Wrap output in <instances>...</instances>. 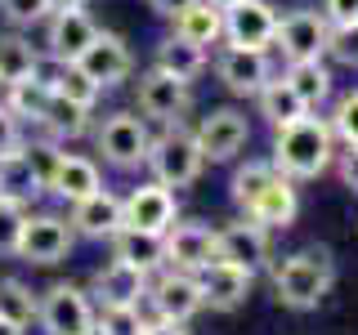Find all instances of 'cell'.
<instances>
[{"mask_svg": "<svg viewBox=\"0 0 358 335\" xmlns=\"http://www.w3.org/2000/svg\"><path fill=\"white\" fill-rule=\"evenodd\" d=\"M336 161V134H331V121L327 117H313L305 112L300 121L278 130L273 139V165L278 174L287 179H318L327 174Z\"/></svg>", "mask_w": 358, "mask_h": 335, "instance_id": "1", "label": "cell"}, {"mask_svg": "<svg viewBox=\"0 0 358 335\" xmlns=\"http://www.w3.org/2000/svg\"><path fill=\"white\" fill-rule=\"evenodd\" d=\"M331 282H336V260H331L327 246H309V251H296L282 264H273V290L296 313L318 308L327 299Z\"/></svg>", "mask_w": 358, "mask_h": 335, "instance_id": "2", "label": "cell"}, {"mask_svg": "<svg viewBox=\"0 0 358 335\" xmlns=\"http://www.w3.org/2000/svg\"><path fill=\"white\" fill-rule=\"evenodd\" d=\"M143 165L152 170L157 184H166L171 193H179V188H193V184H197L206 156H201V148H197V134L184 130V126L175 121V126H166V130L152 139L148 161H143Z\"/></svg>", "mask_w": 358, "mask_h": 335, "instance_id": "3", "label": "cell"}, {"mask_svg": "<svg viewBox=\"0 0 358 335\" xmlns=\"http://www.w3.org/2000/svg\"><path fill=\"white\" fill-rule=\"evenodd\" d=\"M94 318H99L94 299L72 282H54L36 299V327L45 335H90L94 331Z\"/></svg>", "mask_w": 358, "mask_h": 335, "instance_id": "4", "label": "cell"}, {"mask_svg": "<svg viewBox=\"0 0 358 335\" xmlns=\"http://www.w3.org/2000/svg\"><path fill=\"white\" fill-rule=\"evenodd\" d=\"M72 246H76V232H72L67 219H59V215H27L22 219L14 255L22 264L50 268V264H63L67 255H72Z\"/></svg>", "mask_w": 358, "mask_h": 335, "instance_id": "5", "label": "cell"}, {"mask_svg": "<svg viewBox=\"0 0 358 335\" xmlns=\"http://www.w3.org/2000/svg\"><path fill=\"white\" fill-rule=\"evenodd\" d=\"M152 148V134L134 112H112V117L99 126V152L112 170H139L148 161Z\"/></svg>", "mask_w": 358, "mask_h": 335, "instance_id": "6", "label": "cell"}, {"mask_svg": "<svg viewBox=\"0 0 358 335\" xmlns=\"http://www.w3.org/2000/svg\"><path fill=\"white\" fill-rule=\"evenodd\" d=\"M327 36H331V22L318 9H291L287 18H278L273 45L282 50L287 63H305V59H322L327 54Z\"/></svg>", "mask_w": 358, "mask_h": 335, "instance_id": "7", "label": "cell"}, {"mask_svg": "<svg viewBox=\"0 0 358 335\" xmlns=\"http://www.w3.org/2000/svg\"><path fill=\"white\" fill-rule=\"evenodd\" d=\"M72 63L81 67L99 89H117L134 72V54H130V45L121 40L117 31H94V40H90Z\"/></svg>", "mask_w": 358, "mask_h": 335, "instance_id": "8", "label": "cell"}, {"mask_svg": "<svg viewBox=\"0 0 358 335\" xmlns=\"http://www.w3.org/2000/svg\"><path fill=\"white\" fill-rule=\"evenodd\" d=\"M188 107H193V89H188V81L162 72V67H148V72L139 76V112L148 121H157V126H175Z\"/></svg>", "mask_w": 358, "mask_h": 335, "instance_id": "9", "label": "cell"}, {"mask_svg": "<svg viewBox=\"0 0 358 335\" xmlns=\"http://www.w3.org/2000/svg\"><path fill=\"white\" fill-rule=\"evenodd\" d=\"M152 304L157 318H166V322H193L201 308V290H197V277L193 273H184V268H162V277L157 282H148V295H143Z\"/></svg>", "mask_w": 358, "mask_h": 335, "instance_id": "10", "label": "cell"}, {"mask_svg": "<svg viewBox=\"0 0 358 335\" xmlns=\"http://www.w3.org/2000/svg\"><path fill=\"white\" fill-rule=\"evenodd\" d=\"M197 290H201V304L215 308V313H233L246 304V295H251L255 286V273L242 264H229V260H210L206 268H197Z\"/></svg>", "mask_w": 358, "mask_h": 335, "instance_id": "11", "label": "cell"}, {"mask_svg": "<svg viewBox=\"0 0 358 335\" xmlns=\"http://www.w3.org/2000/svg\"><path fill=\"white\" fill-rule=\"evenodd\" d=\"M278 31V9L268 0H229L224 5V40L246 50H268Z\"/></svg>", "mask_w": 358, "mask_h": 335, "instance_id": "12", "label": "cell"}, {"mask_svg": "<svg viewBox=\"0 0 358 335\" xmlns=\"http://www.w3.org/2000/svg\"><path fill=\"white\" fill-rule=\"evenodd\" d=\"M193 134H197V148L206 161H233L246 148V139H251V121L238 107H215L197 121Z\"/></svg>", "mask_w": 358, "mask_h": 335, "instance_id": "13", "label": "cell"}, {"mask_svg": "<svg viewBox=\"0 0 358 335\" xmlns=\"http://www.w3.org/2000/svg\"><path fill=\"white\" fill-rule=\"evenodd\" d=\"M215 76L220 85L229 89V94H260V85L273 76V59H268V50H246V45H229V50L215 59Z\"/></svg>", "mask_w": 358, "mask_h": 335, "instance_id": "14", "label": "cell"}, {"mask_svg": "<svg viewBox=\"0 0 358 335\" xmlns=\"http://www.w3.org/2000/svg\"><path fill=\"white\" fill-rule=\"evenodd\" d=\"M121 215H126V228H148V232H166L171 223L179 219V201L166 184H148L130 188V197L121 201Z\"/></svg>", "mask_w": 358, "mask_h": 335, "instance_id": "15", "label": "cell"}, {"mask_svg": "<svg viewBox=\"0 0 358 335\" xmlns=\"http://www.w3.org/2000/svg\"><path fill=\"white\" fill-rule=\"evenodd\" d=\"M215 260H229V264H242V268H251V273H260L268 264V228L255 223L251 215L242 223L215 228Z\"/></svg>", "mask_w": 358, "mask_h": 335, "instance_id": "16", "label": "cell"}, {"mask_svg": "<svg viewBox=\"0 0 358 335\" xmlns=\"http://www.w3.org/2000/svg\"><path fill=\"white\" fill-rule=\"evenodd\" d=\"M166 237V268H184V273H197L215 260V228L206 223H171L162 232Z\"/></svg>", "mask_w": 358, "mask_h": 335, "instance_id": "17", "label": "cell"}, {"mask_svg": "<svg viewBox=\"0 0 358 335\" xmlns=\"http://www.w3.org/2000/svg\"><path fill=\"white\" fill-rule=\"evenodd\" d=\"M103 188V174H99V165L90 161V156H76V152H59L50 165V174H45V193L59 197V201H81L90 193H99Z\"/></svg>", "mask_w": 358, "mask_h": 335, "instance_id": "18", "label": "cell"}, {"mask_svg": "<svg viewBox=\"0 0 358 335\" xmlns=\"http://www.w3.org/2000/svg\"><path fill=\"white\" fill-rule=\"evenodd\" d=\"M72 232H81V237L90 241H108L112 232L126 223V215H121V197L108 193V188H99V193H90L81 201H72Z\"/></svg>", "mask_w": 358, "mask_h": 335, "instance_id": "19", "label": "cell"}, {"mask_svg": "<svg viewBox=\"0 0 358 335\" xmlns=\"http://www.w3.org/2000/svg\"><path fill=\"white\" fill-rule=\"evenodd\" d=\"M94 31L99 27H94V18H90L85 9H54V14L45 18V54L72 63L76 54L94 40Z\"/></svg>", "mask_w": 358, "mask_h": 335, "instance_id": "20", "label": "cell"}, {"mask_svg": "<svg viewBox=\"0 0 358 335\" xmlns=\"http://www.w3.org/2000/svg\"><path fill=\"white\" fill-rule=\"evenodd\" d=\"M148 282H152V277L143 273V268L121 264V260H108L94 273V282H90V295H94L99 304H143Z\"/></svg>", "mask_w": 358, "mask_h": 335, "instance_id": "21", "label": "cell"}, {"mask_svg": "<svg viewBox=\"0 0 358 335\" xmlns=\"http://www.w3.org/2000/svg\"><path fill=\"white\" fill-rule=\"evenodd\" d=\"M112 260H121V264H134V268H143V273H157V268H166V237L162 232H148V228H126L121 223L117 232H112Z\"/></svg>", "mask_w": 358, "mask_h": 335, "instance_id": "22", "label": "cell"}, {"mask_svg": "<svg viewBox=\"0 0 358 335\" xmlns=\"http://www.w3.org/2000/svg\"><path fill=\"white\" fill-rule=\"evenodd\" d=\"M90 126H94V107L76 103V98H63V94H54V98H50V107H45V112H41V121H36V130H41V139H45V143L81 139V134H90Z\"/></svg>", "mask_w": 358, "mask_h": 335, "instance_id": "23", "label": "cell"}, {"mask_svg": "<svg viewBox=\"0 0 358 335\" xmlns=\"http://www.w3.org/2000/svg\"><path fill=\"white\" fill-rule=\"evenodd\" d=\"M0 197L18 201V206H31L36 197H45V174H41V165L31 161L27 148L0 156Z\"/></svg>", "mask_w": 358, "mask_h": 335, "instance_id": "24", "label": "cell"}, {"mask_svg": "<svg viewBox=\"0 0 358 335\" xmlns=\"http://www.w3.org/2000/svg\"><path fill=\"white\" fill-rule=\"evenodd\" d=\"M246 215H251L255 223H264L268 232H273V228H291L296 215H300V197H296V188H291V179L278 174L273 184H268L264 193L251 201V210H246Z\"/></svg>", "mask_w": 358, "mask_h": 335, "instance_id": "25", "label": "cell"}, {"mask_svg": "<svg viewBox=\"0 0 358 335\" xmlns=\"http://www.w3.org/2000/svg\"><path fill=\"white\" fill-rule=\"evenodd\" d=\"M171 22H175V36H184V40L206 50V45H215L224 36V5H215V0H193Z\"/></svg>", "mask_w": 358, "mask_h": 335, "instance_id": "26", "label": "cell"}, {"mask_svg": "<svg viewBox=\"0 0 358 335\" xmlns=\"http://www.w3.org/2000/svg\"><path fill=\"white\" fill-rule=\"evenodd\" d=\"M255 103H260V117L273 130H282V126H291V121H300L305 112H313L305 98H300L296 89L282 81V76H268V81L260 85V94H255Z\"/></svg>", "mask_w": 358, "mask_h": 335, "instance_id": "27", "label": "cell"}, {"mask_svg": "<svg viewBox=\"0 0 358 335\" xmlns=\"http://www.w3.org/2000/svg\"><path fill=\"white\" fill-rule=\"evenodd\" d=\"M152 67H162V72H171V76H179V81H193V76H201L206 72V50L201 45H193V40H184V36H166L162 45H157V59H152Z\"/></svg>", "mask_w": 358, "mask_h": 335, "instance_id": "28", "label": "cell"}, {"mask_svg": "<svg viewBox=\"0 0 358 335\" xmlns=\"http://www.w3.org/2000/svg\"><path fill=\"white\" fill-rule=\"evenodd\" d=\"M282 81H287L291 89H296V94L305 98L309 107H318V103H327V98H331V72H327V67H322V59L287 63Z\"/></svg>", "mask_w": 358, "mask_h": 335, "instance_id": "29", "label": "cell"}, {"mask_svg": "<svg viewBox=\"0 0 358 335\" xmlns=\"http://www.w3.org/2000/svg\"><path fill=\"white\" fill-rule=\"evenodd\" d=\"M50 98H54V89H50V85H41L36 76H22V81L5 85V107L14 112L22 126H36L41 112L50 107Z\"/></svg>", "mask_w": 358, "mask_h": 335, "instance_id": "30", "label": "cell"}, {"mask_svg": "<svg viewBox=\"0 0 358 335\" xmlns=\"http://www.w3.org/2000/svg\"><path fill=\"white\" fill-rule=\"evenodd\" d=\"M36 59H41V50H36L27 36L5 31V36H0V89L14 85V81H22V76H31Z\"/></svg>", "mask_w": 358, "mask_h": 335, "instance_id": "31", "label": "cell"}, {"mask_svg": "<svg viewBox=\"0 0 358 335\" xmlns=\"http://www.w3.org/2000/svg\"><path fill=\"white\" fill-rule=\"evenodd\" d=\"M36 290L27 282H18V277H0V318L14 322V327L27 331L31 322H36Z\"/></svg>", "mask_w": 358, "mask_h": 335, "instance_id": "32", "label": "cell"}, {"mask_svg": "<svg viewBox=\"0 0 358 335\" xmlns=\"http://www.w3.org/2000/svg\"><path fill=\"white\" fill-rule=\"evenodd\" d=\"M278 179V165L273 161H246V165H238V174H233V201H238L242 210H251V201L264 193L268 184Z\"/></svg>", "mask_w": 358, "mask_h": 335, "instance_id": "33", "label": "cell"}, {"mask_svg": "<svg viewBox=\"0 0 358 335\" xmlns=\"http://www.w3.org/2000/svg\"><path fill=\"white\" fill-rule=\"evenodd\" d=\"M99 335H139L143 331V313L139 304H103V313L94 318Z\"/></svg>", "mask_w": 358, "mask_h": 335, "instance_id": "34", "label": "cell"}, {"mask_svg": "<svg viewBox=\"0 0 358 335\" xmlns=\"http://www.w3.org/2000/svg\"><path fill=\"white\" fill-rule=\"evenodd\" d=\"M50 14H54L50 0H0V18H5L14 31H22V27H41Z\"/></svg>", "mask_w": 358, "mask_h": 335, "instance_id": "35", "label": "cell"}, {"mask_svg": "<svg viewBox=\"0 0 358 335\" xmlns=\"http://www.w3.org/2000/svg\"><path fill=\"white\" fill-rule=\"evenodd\" d=\"M54 94H63V98H76V103L94 107L103 89H99L94 81H90V76H85V72H81L76 63H67V67H63V76H59V85H54Z\"/></svg>", "mask_w": 358, "mask_h": 335, "instance_id": "36", "label": "cell"}, {"mask_svg": "<svg viewBox=\"0 0 358 335\" xmlns=\"http://www.w3.org/2000/svg\"><path fill=\"white\" fill-rule=\"evenodd\" d=\"M327 121H331V134H336V139L358 148V89H350V94L336 103V112H331Z\"/></svg>", "mask_w": 358, "mask_h": 335, "instance_id": "37", "label": "cell"}, {"mask_svg": "<svg viewBox=\"0 0 358 335\" xmlns=\"http://www.w3.org/2000/svg\"><path fill=\"white\" fill-rule=\"evenodd\" d=\"M22 219H27V206L0 197V255H14L18 232H22Z\"/></svg>", "mask_w": 358, "mask_h": 335, "instance_id": "38", "label": "cell"}, {"mask_svg": "<svg viewBox=\"0 0 358 335\" xmlns=\"http://www.w3.org/2000/svg\"><path fill=\"white\" fill-rule=\"evenodd\" d=\"M327 54L345 67H358V22H341L327 36Z\"/></svg>", "mask_w": 358, "mask_h": 335, "instance_id": "39", "label": "cell"}, {"mask_svg": "<svg viewBox=\"0 0 358 335\" xmlns=\"http://www.w3.org/2000/svg\"><path fill=\"white\" fill-rule=\"evenodd\" d=\"M18 148H27V130H22V121L14 117V112L0 103V156L18 152Z\"/></svg>", "mask_w": 358, "mask_h": 335, "instance_id": "40", "label": "cell"}, {"mask_svg": "<svg viewBox=\"0 0 358 335\" xmlns=\"http://www.w3.org/2000/svg\"><path fill=\"white\" fill-rule=\"evenodd\" d=\"M322 18H327L331 27H341V22H358V0H322Z\"/></svg>", "mask_w": 358, "mask_h": 335, "instance_id": "41", "label": "cell"}, {"mask_svg": "<svg viewBox=\"0 0 358 335\" xmlns=\"http://www.w3.org/2000/svg\"><path fill=\"white\" fill-rule=\"evenodd\" d=\"M336 170H341V184L350 188V193H358V148L354 143H345V152L336 156Z\"/></svg>", "mask_w": 358, "mask_h": 335, "instance_id": "42", "label": "cell"}, {"mask_svg": "<svg viewBox=\"0 0 358 335\" xmlns=\"http://www.w3.org/2000/svg\"><path fill=\"white\" fill-rule=\"evenodd\" d=\"M139 335H188L184 331V322H166V318H152V322H143V331Z\"/></svg>", "mask_w": 358, "mask_h": 335, "instance_id": "43", "label": "cell"}, {"mask_svg": "<svg viewBox=\"0 0 358 335\" xmlns=\"http://www.w3.org/2000/svg\"><path fill=\"white\" fill-rule=\"evenodd\" d=\"M184 5H193V0H148V9H157L162 18H175Z\"/></svg>", "mask_w": 358, "mask_h": 335, "instance_id": "44", "label": "cell"}, {"mask_svg": "<svg viewBox=\"0 0 358 335\" xmlns=\"http://www.w3.org/2000/svg\"><path fill=\"white\" fill-rule=\"evenodd\" d=\"M50 9H85V0H50Z\"/></svg>", "mask_w": 358, "mask_h": 335, "instance_id": "45", "label": "cell"}, {"mask_svg": "<svg viewBox=\"0 0 358 335\" xmlns=\"http://www.w3.org/2000/svg\"><path fill=\"white\" fill-rule=\"evenodd\" d=\"M0 335H22V327H14V322H5V318H0Z\"/></svg>", "mask_w": 358, "mask_h": 335, "instance_id": "46", "label": "cell"}, {"mask_svg": "<svg viewBox=\"0 0 358 335\" xmlns=\"http://www.w3.org/2000/svg\"><path fill=\"white\" fill-rule=\"evenodd\" d=\"M90 335H99V331H90Z\"/></svg>", "mask_w": 358, "mask_h": 335, "instance_id": "47", "label": "cell"}]
</instances>
